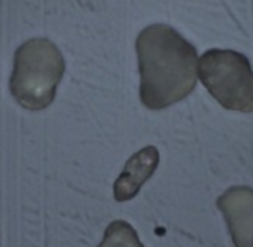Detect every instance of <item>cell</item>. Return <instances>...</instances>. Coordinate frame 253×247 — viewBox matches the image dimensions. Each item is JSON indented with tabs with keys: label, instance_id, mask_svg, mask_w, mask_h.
I'll return each instance as SVG.
<instances>
[{
	"label": "cell",
	"instance_id": "obj_1",
	"mask_svg": "<svg viewBox=\"0 0 253 247\" xmlns=\"http://www.w3.org/2000/svg\"><path fill=\"white\" fill-rule=\"evenodd\" d=\"M141 74V101L160 111L186 99L196 87L198 54L182 35L167 25L144 28L135 42Z\"/></svg>",
	"mask_w": 253,
	"mask_h": 247
},
{
	"label": "cell",
	"instance_id": "obj_2",
	"mask_svg": "<svg viewBox=\"0 0 253 247\" xmlns=\"http://www.w3.org/2000/svg\"><path fill=\"white\" fill-rule=\"evenodd\" d=\"M63 74L61 50L47 38L28 40L16 50L11 94L28 111H42L52 104Z\"/></svg>",
	"mask_w": 253,
	"mask_h": 247
},
{
	"label": "cell",
	"instance_id": "obj_3",
	"mask_svg": "<svg viewBox=\"0 0 253 247\" xmlns=\"http://www.w3.org/2000/svg\"><path fill=\"white\" fill-rule=\"evenodd\" d=\"M198 73L222 107L253 112V70L246 56L234 50H207L200 59Z\"/></svg>",
	"mask_w": 253,
	"mask_h": 247
},
{
	"label": "cell",
	"instance_id": "obj_4",
	"mask_svg": "<svg viewBox=\"0 0 253 247\" xmlns=\"http://www.w3.org/2000/svg\"><path fill=\"white\" fill-rule=\"evenodd\" d=\"M236 247H253V188L231 187L217 199Z\"/></svg>",
	"mask_w": 253,
	"mask_h": 247
},
{
	"label": "cell",
	"instance_id": "obj_5",
	"mask_svg": "<svg viewBox=\"0 0 253 247\" xmlns=\"http://www.w3.org/2000/svg\"><path fill=\"white\" fill-rule=\"evenodd\" d=\"M160 163L158 149L153 145L144 147L135 152L126 161L122 175L115 181V199L118 202H125L134 199L139 194L141 187L153 176Z\"/></svg>",
	"mask_w": 253,
	"mask_h": 247
},
{
	"label": "cell",
	"instance_id": "obj_6",
	"mask_svg": "<svg viewBox=\"0 0 253 247\" xmlns=\"http://www.w3.org/2000/svg\"><path fill=\"white\" fill-rule=\"evenodd\" d=\"M99 247H144L139 240L135 230L130 223L126 221H113L106 228L104 239L99 244Z\"/></svg>",
	"mask_w": 253,
	"mask_h": 247
}]
</instances>
